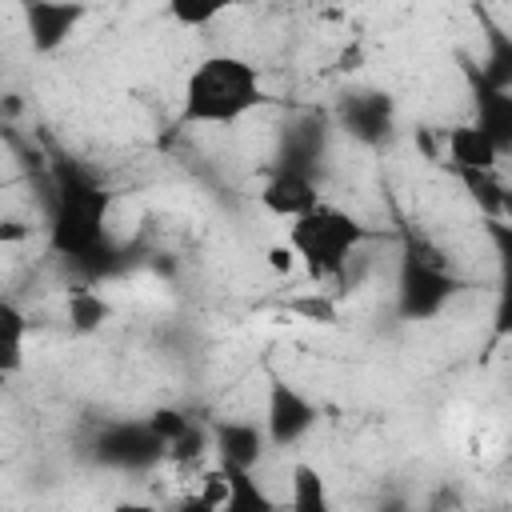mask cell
<instances>
[{
  "instance_id": "1",
  "label": "cell",
  "mask_w": 512,
  "mask_h": 512,
  "mask_svg": "<svg viewBox=\"0 0 512 512\" xmlns=\"http://www.w3.org/2000/svg\"><path fill=\"white\" fill-rule=\"evenodd\" d=\"M264 104L260 68L232 52H212L192 64L184 80V120L188 124H236Z\"/></svg>"
},
{
  "instance_id": "22",
  "label": "cell",
  "mask_w": 512,
  "mask_h": 512,
  "mask_svg": "<svg viewBox=\"0 0 512 512\" xmlns=\"http://www.w3.org/2000/svg\"><path fill=\"white\" fill-rule=\"evenodd\" d=\"M168 12H172V20L184 24V28H204V24H212V20L220 16L216 4H172Z\"/></svg>"
},
{
  "instance_id": "28",
  "label": "cell",
  "mask_w": 512,
  "mask_h": 512,
  "mask_svg": "<svg viewBox=\"0 0 512 512\" xmlns=\"http://www.w3.org/2000/svg\"><path fill=\"white\" fill-rule=\"evenodd\" d=\"M508 468H512V452H508Z\"/></svg>"
},
{
  "instance_id": "12",
  "label": "cell",
  "mask_w": 512,
  "mask_h": 512,
  "mask_svg": "<svg viewBox=\"0 0 512 512\" xmlns=\"http://www.w3.org/2000/svg\"><path fill=\"white\" fill-rule=\"evenodd\" d=\"M324 140H328V124L324 116H296L284 136H280V164L276 168H292V172H304L312 176L316 164L324 160Z\"/></svg>"
},
{
  "instance_id": "8",
  "label": "cell",
  "mask_w": 512,
  "mask_h": 512,
  "mask_svg": "<svg viewBox=\"0 0 512 512\" xmlns=\"http://www.w3.org/2000/svg\"><path fill=\"white\" fill-rule=\"evenodd\" d=\"M264 448H268V432L248 416H224L212 424V452L228 472H252Z\"/></svg>"
},
{
  "instance_id": "13",
  "label": "cell",
  "mask_w": 512,
  "mask_h": 512,
  "mask_svg": "<svg viewBox=\"0 0 512 512\" xmlns=\"http://www.w3.org/2000/svg\"><path fill=\"white\" fill-rule=\"evenodd\" d=\"M444 160L452 164V172H496L500 148L468 120L444 128Z\"/></svg>"
},
{
  "instance_id": "14",
  "label": "cell",
  "mask_w": 512,
  "mask_h": 512,
  "mask_svg": "<svg viewBox=\"0 0 512 512\" xmlns=\"http://www.w3.org/2000/svg\"><path fill=\"white\" fill-rule=\"evenodd\" d=\"M492 248H496V336L512 340V224L492 220L488 224Z\"/></svg>"
},
{
  "instance_id": "25",
  "label": "cell",
  "mask_w": 512,
  "mask_h": 512,
  "mask_svg": "<svg viewBox=\"0 0 512 512\" xmlns=\"http://www.w3.org/2000/svg\"><path fill=\"white\" fill-rule=\"evenodd\" d=\"M168 512H216L200 492H184V496H176V504L168 508Z\"/></svg>"
},
{
  "instance_id": "2",
  "label": "cell",
  "mask_w": 512,
  "mask_h": 512,
  "mask_svg": "<svg viewBox=\"0 0 512 512\" xmlns=\"http://www.w3.org/2000/svg\"><path fill=\"white\" fill-rule=\"evenodd\" d=\"M104 224H108V192H100V184L84 168L60 164L52 220H48L52 248L68 260H96L104 252Z\"/></svg>"
},
{
  "instance_id": "9",
  "label": "cell",
  "mask_w": 512,
  "mask_h": 512,
  "mask_svg": "<svg viewBox=\"0 0 512 512\" xmlns=\"http://www.w3.org/2000/svg\"><path fill=\"white\" fill-rule=\"evenodd\" d=\"M256 196H260V208H264L268 216L288 220V224L324 204L320 192H316V180L304 176V172H292V168H272V172L264 176V184H260Z\"/></svg>"
},
{
  "instance_id": "20",
  "label": "cell",
  "mask_w": 512,
  "mask_h": 512,
  "mask_svg": "<svg viewBox=\"0 0 512 512\" xmlns=\"http://www.w3.org/2000/svg\"><path fill=\"white\" fill-rule=\"evenodd\" d=\"M192 424H196V420H192V416H184L180 408H156V412L148 416V428L164 440V448H172V444H176Z\"/></svg>"
},
{
  "instance_id": "5",
  "label": "cell",
  "mask_w": 512,
  "mask_h": 512,
  "mask_svg": "<svg viewBox=\"0 0 512 512\" xmlns=\"http://www.w3.org/2000/svg\"><path fill=\"white\" fill-rule=\"evenodd\" d=\"M92 456L120 472H148L160 460H168V448L148 428V420H116L92 436Z\"/></svg>"
},
{
  "instance_id": "6",
  "label": "cell",
  "mask_w": 512,
  "mask_h": 512,
  "mask_svg": "<svg viewBox=\"0 0 512 512\" xmlns=\"http://www.w3.org/2000/svg\"><path fill=\"white\" fill-rule=\"evenodd\" d=\"M336 124L364 148H380L392 140L396 128V104L380 88H352L336 104Z\"/></svg>"
},
{
  "instance_id": "4",
  "label": "cell",
  "mask_w": 512,
  "mask_h": 512,
  "mask_svg": "<svg viewBox=\"0 0 512 512\" xmlns=\"http://www.w3.org/2000/svg\"><path fill=\"white\" fill-rule=\"evenodd\" d=\"M456 292V276L448 272L444 260H436V252H420L412 248L400 280H396V308L404 320H432Z\"/></svg>"
},
{
  "instance_id": "23",
  "label": "cell",
  "mask_w": 512,
  "mask_h": 512,
  "mask_svg": "<svg viewBox=\"0 0 512 512\" xmlns=\"http://www.w3.org/2000/svg\"><path fill=\"white\" fill-rule=\"evenodd\" d=\"M292 308H296L300 316L316 320V324H332V320H336V304H332L328 296H320V292H312V296H296Z\"/></svg>"
},
{
  "instance_id": "15",
  "label": "cell",
  "mask_w": 512,
  "mask_h": 512,
  "mask_svg": "<svg viewBox=\"0 0 512 512\" xmlns=\"http://www.w3.org/2000/svg\"><path fill=\"white\" fill-rule=\"evenodd\" d=\"M288 512H332L324 476L312 464H296L288 480Z\"/></svg>"
},
{
  "instance_id": "24",
  "label": "cell",
  "mask_w": 512,
  "mask_h": 512,
  "mask_svg": "<svg viewBox=\"0 0 512 512\" xmlns=\"http://www.w3.org/2000/svg\"><path fill=\"white\" fill-rule=\"evenodd\" d=\"M264 260H268V268H272L276 276H292V272H296V264H300V260H296V252L288 248V240H284V244H272V248L264 252Z\"/></svg>"
},
{
  "instance_id": "3",
  "label": "cell",
  "mask_w": 512,
  "mask_h": 512,
  "mask_svg": "<svg viewBox=\"0 0 512 512\" xmlns=\"http://www.w3.org/2000/svg\"><path fill=\"white\" fill-rule=\"evenodd\" d=\"M368 240V228L344 212L340 204H320L308 216L288 224V248L296 252L300 268L324 284V280H340L348 260L360 252V244Z\"/></svg>"
},
{
  "instance_id": "7",
  "label": "cell",
  "mask_w": 512,
  "mask_h": 512,
  "mask_svg": "<svg viewBox=\"0 0 512 512\" xmlns=\"http://www.w3.org/2000/svg\"><path fill=\"white\" fill-rule=\"evenodd\" d=\"M316 424V408L284 380H272L268 384V408H264V432H268V444L276 448H288V444H300Z\"/></svg>"
},
{
  "instance_id": "27",
  "label": "cell",
  "mask_w": 512,
  "mask_h": 512,
  "mask_svg": "<svg viewBox=\"0 0 512 512\" xmlns=\"http://www.w3.org/2000/svg\"><path fill=\"white\" fill-rule=\"evenodd\" d=\"M340 68H360V48H344V56H340Z\"/></svg>"
},
{
  "instance_id": "21",
  "label": "cell",
  "mask_w": 512,
  "mask_h": 512,
  "mask_svg": "<svg viewBox=\"0 0 512 512\" xmlns=\"http://www.w3.org/2000/svg\"><path fill=\"white\" fill-rule=\"evenodd\" d=\"M196 492H200V496L220 512V508L228 504V492H232V476H228V468H220V464H216V468L200 472V488H196Z\"/></svg>"
},
{
  "instance_id": "16",
  "label": "cell",
  "mask_w": 512,
  "mask_h": 512,
  "mask_svg": "<svg viewBox=\"0 0 512 512\" xmlns=\"http://www.w3.org/2000/svg\"><path fill=\"white\" fill-rule=\"evenodd\" d=\"M64 308H68V324L76 332H96L108 316H112V304L96 292V288H72L64 296Z\"/></svg>"
},
{
  "instance_id": "19",
  "label": "cell",
  "mask_w": 512,
  "mask_h": 512,
  "mask_svg": "<svg viewBox=\"0 0 512 512\" xmlns=\"http://www.w3.org/2000/svg\"><path fill=\"white\" fill-rule=\"evenodd\" d=\"M4 328H8V344H4V372L12 376L20 368V356H24V312L4 300Z\"/></svg>"
},
{
  "instance_id": "18",
  "label": "cell",
  "mask_w": 512,
  "mask_h": 512,
  "mask_svg": "<svg viewBox=\"0 0 512 512\" xmlns=\"http://www.w3.org/2000/svg\"><path fill=\"white\" fill-rule=\"evenodd\" d=\"M228 476H232V492L220 512H276L272 492L252 472H228Z\"/></svg>"
},
{
  "instance_id": "17",
  "label": "cell",
  "mask_w": 512,
  "mask_h": 512,
  "mask_svg": "<svg viewBox=\"0 0 512 512\" xmlns=\"http://www.w3.org/2000/svg\"><path fill=\"white\" fill-rule=\"evenodd\" d=\"M488 84L512 92V32L504 28H488V52H484V68H476Z\"/></svg>"
},
{
  "instance_id": "26",
  "label": "cell",
  "mask_w": 512,
  "mask_h": 512,
  "mask_svg": "<svg viewBox=\"0 0 512 512\" xmlns=\"http://www.w3.org/2000/svg\"><path fill=\"white\" fill-rule=\"evenodd\" d=\"M112 512H168V508H160V504H152V500H120Z\"/></svg>"
},
{
  "instance_id": "11",
  "label": "cell",
  "mask_w": 512,
  "mask_h": 512,
  "mask_svg": "<svg viewBox=\"0 0 512 512\" xmlns=\"http://www.w3.org/2000/svg\"><path fill=\"white\" fill-rule=\"evenodd\" d=\"M468 88H472V112H476V128L500 148V152H512V92L488 84L476 64H468Z\"/></svg>"
},
{
  "instance_id": "10",
  "label": "cell",
  "mask_w": 512,
  "mask_h": 512,
  "mask_svg": "<svg viewBox=\"0 0 512 512\" xmlns=\"http://www.w3.org/2000/svg\"><path fill=\"white\" fill-rule=\"evenodd\" d=\"M84 16H88L84 4H56V0H32V4H24V32H28L32 52L48 56V52L64 48L68 36L76 32V24Z\"/></svg>"
}]
</instances>
